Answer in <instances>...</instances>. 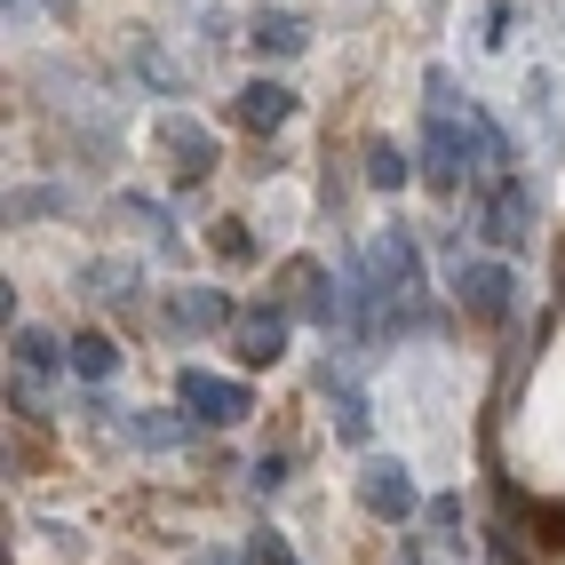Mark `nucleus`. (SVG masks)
<instances>
[{
    "mask_svg": "<svg viewBox=\"0 0 565 565\" xmlns=\"http://www.w3.org/2000/svg\"><path fill=\"white\" fill-rule=\"evenodd\" d=\"M175 406H183V423H207V430H239L247 414H255V391H247V383H232V374L183 366V374H175Z\"/></svg>",
    "mask_w": 565,
    "mask_h": 565,
    "instance_id": "1",
    "label": "nucleus"
},
{
    "mask_svg": "<svg viewBox=\"0 0 565 565\" xmlns=\"http://www.w3.org/2000/svg\"><path fill=\"white\" fill-rule=\"evenodd\" d=\"M359 510L374 525H406L423 518V486H414V462L406 455H366L359 462Z\"/></svg>",
    "mask_w": 565,
    "mask_h": 565,
    "instance_id": "2",
    "label": "nucleus"
},
{
    "mask_svg": "<svg viewBox=\"0 0 565 565\" xmlns=\"http://www.w3.org/2000/svg\"><path fill=\"white\" fill-rule=\"evenodd\" d=\"M462 175H470V104H455V111L430 104V128H423V183H430L438 200H455Z\"/></svg>",
    "mask_w": 565,
    "mask_h": 565,
    "instance_id": "3",
    "label": "nucleus"
},
{
    "mask_svg": "<svg viewBox=\"0 0 565 565\" xmlns=\"http://www.w3.org/2000/svg\"><path fill=\"white\" fill-rule=\"evenodd\" d=\"M534 215H542L534 183H525V175H494V183H486V207H478V232H486L494 255H518L525 239H534Z\"/></svg>",
    "mask_w": 565,
    "mask_h": 565,
    "instance_id": "4",
    "label": "nucleus"
},
{
    "mask_svg": "<svg viewBox=\"0 0 565 565\" xmlns=\"http://www.w3.org/2000/svg\"><path fill=\"white\" fill-rule=\"evenodd\" d=\"M510 287H518L510 263H502V255H478V263H462V271H455V303H462L470 319H486V327H502L510 303H518Z\"/></svg>",
    "mask_w": 565,
    "mask_h": 565,
    "instance_id": "5",
    "label": "nucleus"
},
{
    "mask_svg": "<svg viewBox=\"0 0 565 565\" xmlns=\"http://www.w3.org/2000/svg\"><path fill=\"white\" fill-rule=\"evenodd\" d=\"M366 271H374V287L391 295V303H406V295H423V247H414L398 223L383 239H374V255H366Z\"/></svg>",
    "mask_w": 565,
    "mask_h": 565,
    "instance_id": "6",
    "label": "nucleus"
},
{
    "mask_svg": "<svg viewBox=\"0 0 565 565\" xmlns=\"http://www.w3.org/2000/svg\"><path fill=\"white\" fill-rule=\"evenodd\" d=\"M232 351H239V366H279L287 359V311H239V327H232Z\"/></svg>",
    "mask_w": 565,
    "mask_h": 565,
    "instance_id": "7",
    "label": "nucleus"
},
{
    "mask_svg": "<svg viewBox=\"0 0 565 565\" xmlns=\"http://www.w3.org/2000/svg\"><path fill=\"white\" fill-rule=\"evenodd\" d=\"M295 104H303V96H295L287 81H271V72H263V81H247V88H239V128L279 136V128L295 120Z\"/></svg>",
    "mask_w": 565,
    "mask_h": 565,
    "instance_id": "8",
    "label": "nucleus"
},
{
    "mask_svg": "<svg viewBox=\"0 0 565 565\" xmlns=\"http://www.w3.org/2000/svg\"><path fill=\"white\" fill-rule=\"evenodd\" d=\"M247 41H255L263 56H279V64H287V56H303V49H311V24L295 17V9H255Z\"/></svg>",
    "mask_w": 565,
    "mask_h": 565,
    "instance_id": "9",
    "label": "nucleus"
},
{
    "mask_svg": "<svg viewBox=\"0 0 565 565\" xmlns=\"http://www.w3.org/2000/svg\"><path fill=\"white\" fill-rule=\"evenodd\" d=\"M319 391H327V423L334 430H343L351 446H366V430H374V414H366V398H359V383H351V374H319Z\"/></svg>",
    "mask_w": 565,
    "mask_h": 565,
    "instance_id": "10",
    "label": "nucleus"
},
{
    "mask_svg": "<svg viewBox=\"0 0 565 565\" xmlns=\"http://www.w3.org/2000/svg\"><path fill=\"white\" fill-rule=\"evenodd\" d=\"M175 327L215 334V327H239V311H232V295H223V287H175Z\"/></svg>",
    "mask_w": 565,
    "mask_h": 565,
    "instance_id": "11",
    "label": "nucleus"
},
{
    "mask_svg": "<svg viewBox=\"0 0 565 565\" xmlns=\"http://www.w3.org/2000/svg\"><path fill=\"white\" fill-rule=\"evenodd\" d=\"M160 143L175 152L183 175H207V168H215V136H207L200 120H183V111H168V120H160Z\"/></svg>",
    "mask_w": 565,
    "mask_h": 565,
    "instance_id": "12",
    "label": "nucleus"
},
{
    "mask_svg": "<svg viewBox=\"0 0 565 565\" xmlns=\"http://www.w3.org/2000/svg\"><path fill=\"white\" fill-rule=\"evenodd\" d=\"M64 359H72V374H81V383H111V374H120V343H111L104 327H81L64 343Z\"/></svg>",
    "mask_w": 565,
    "mask_h": 565,
    "instance_id": "13",
    "label": "nucleus"
},
{
    "mask_svg": "<svg viewBox=\"0 0 565 565\" xmlns=\"http://www.w3.org/2000/svg\"><path fill=\"white\" fill-rule=\"evenodd\" d=\"M9 351H17V374H24V383H49L56 366H72L64 343H56V334H41V327H9Z\"/></svg>",
    "mask_w": 565,
    "mask_h": 565,
    "instance_id": "14",
    "label": "nucleus"
},
{
    "mask_svg": "<svg viewBox=\"0 0 565 565\" xmlns=\"http://www.w3.org/2000/svg\"><path fill=\"white\" fill-rule=\"evenodd\" d=\"M81 287L96 295V303H136L143 271H136V263H120V255H96V263H81Z\"/></svg>",
    "mask_w": 565,
    "mask_h": 565,
    "instance_id": "15",
    "label": "nucleus"
},
{
    "mask_svg": "<svg viewBox=\"0 0 565 565\" xmlns=\"http://www.w3.org/2000/svg\"><path fill=\"white\" fill-rule=\"evenodd\" d=\"M406 175H414V152H398L391 136H374L366 143V183H374V192H398Z\"/></svg>",
    "mask_w": 565,
    "mask_h": 565,
    "instance_id": "16",
    "label": "nucleus"
},
{
    "mask_svg": "<svg viewBox=\"0 0 565 565\" xmlns=\"http://www.w3.org/2000/svg\"><path fill=\"white\" fill-rule=\"evenodd\" d=\"M128 64H136V81H152L160 96H183V81H175V64L160 56V41L143 32V41H128Z\"/></svg>",
    "mask_w": 565,
    "mask_h": 565,
    "instance_id": "17",
    "label": "nucleus"
},
{
    "mask_svg": "<svg viewBox=\"0 0 565 565\" xmlns=\"http://www.w3.org/2000/svg\"><path fill=\"white\" fill-rule=\"evenodd\" d=\"M192 430H200V423H175V414H128V438L152 446V455H160V446H183Z\"/></svg>",
    "mask_w": 565,
    "mask_h": 565,
    "instance_id": "18",
    "label": "nucleus"
},
{
    "mask_svg": "<svg viewBox=\"0 0 565 565\" xmlns=\"http://www.w3.org/2000/svg\"><path fill=\"white\" fill-rule=\"evenodd\" d=\"M56 207H64L56 183H24V192H9V223H41V215H56Z\"/></svg>",
    "mask_w": 565,
    "mask_h": 565,
    "instance_id": "19",
    "label": "nucleus"
},
{
    "mask_svg": "<svg viewBox=\"0 0 565 565\" xmlns=\"http://www.w3.org/2000/svg\"><path fill=\"white\" fill-rule=\"evenodd\" d=\"M247 565H303V557H295V542L279 525H263V534H247Z\"/></svg>",
    "mask_w": 565,
    "mask_h": 565,
    "instance_id": "20",
    "label": "nucleus"
},
{
    "mask_svg": "<svg viewBox=\"0 0 565 565\" xmlns=\"http://www.w3.org/2000/svg\"><path fill=\"white\" fill-rule=\"evenodd\" d=\"M120 215L136 223V232H160V223H168V207H160V200H143V192H120Z\"/></svg>",
    "mask_w": 565,
    "mask_h": 565,
    "instance_id": "21",
    "label": "nucleus"
},
{
    "mask_svg": "<svg viewBox=\"0 0 565 565\" xmlns=\"http://www.w3.org/2000/svg\"><path fill=\"white\" fill-rule=\"evenodd\" d=\"M287 470H295L287 455H263V462H255V494H279V486H287Z\"/></svg>",
    "mask_w": 565,
    "mask_h": 565,
    "instance_id": "22",
    "label": "nucleus"
},
{
    "mask_svg": "<svg viewBox=\"0 0 565 565\" xmlns=\"http://www.w3.org/2000/svg\"><path fill=\"white\" fill-rule=\"evenodd\" d=\"M215 247H223V255H232V263H247V255H255V239L239 232V223H223V232H215Z\"/></svg>",
    "mask_w": 565,
    "mask_h": 565,
    "instance_id": "23",
    "label": "nucleus"
},
{
    "mask_svg": "<svg viewBox=\"0 0 565 565\" xmlns=\"http://www.w3.org/2000/svg\"><path fill=\"white\" fill-rule=\"evenodd\" d=\"M215 565H223V557H215Z\"/></svg>",
    "mask_w": 565,
    "mask_h": 565,
    "instance_id": "24",
    "label": "nucleus"
}]
</instances>
